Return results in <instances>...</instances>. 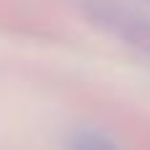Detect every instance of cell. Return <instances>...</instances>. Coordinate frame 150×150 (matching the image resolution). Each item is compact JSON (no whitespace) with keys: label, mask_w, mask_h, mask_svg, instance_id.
Instances as JSON below:
<instances>
[{"label":"cell","mask_w":150,"mask_h":150,"mask_svg":"<svg viewBox=\"0 0 150 150\" xmlns=\"http://www.w3.org/2000/svg\"><path fill=\"white\" fill-rule=\"evenodd\" d=\"M74 150H116L111 145V140H105L103 134L95 132H79L74 140Z\"/></svg>","instance_id":"6da1fadb"}]
</instances>
